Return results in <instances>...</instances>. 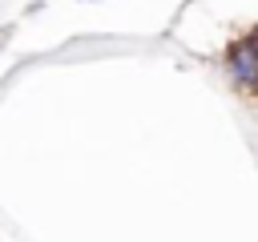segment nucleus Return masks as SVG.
Segmentation results:
<instances>
[{
  "label": "nucleus",
  "instance_id": "1",
  "mask_svg": "<svg viewBox=\"0 0 258 242\" xmlns=\"http://www.w3.org/2000/svg\"><path fill=\"white\" fill-rule=\"evenodd\" d=\"M226 65H230V77H234L238 85H246V89H258V48H254L250 40H238V44L230 48Z\"/></svg>",
  "mask_w": 258,
  "mask_h": 242
},
{
  "label": "nucleus",
  "instance_id": "2",
  "mask_svg": "<svg viewBox=\"0 0 258 242\" xmlns=\"http://www.w3.org/2000/svg\"><path fill=\"white\" fill-rule=\"evenodd\" d=\"M250 44H254V48H258V32H254V36H250Z\"/></svg>",
  "mask_w": 258,
  "mask_h": 242
}]
</instances>
